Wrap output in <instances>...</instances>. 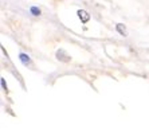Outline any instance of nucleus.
Wrapping results in <instances>:
<instances>
[{
  "label": "nucleus",
  "instance_id": "nucleus-1",
  "mask_svg": "<svg viewBox=\"0 0 149 137\" xmlns=\"http://www.w3.org/2000/svg\"><path fill=\"white\" fill-rule=\"evenodd\" d=\"M56 59L58 61H61V62H65V63H67V62H70L71 61V57H70L69 54H67L63 48H59L58 51H56Z\"/></svg>",
  "mask_w": 149,
  "mask_h": 137
},
{
  "label": "nucleus",
  "instance_id": "nucleus-2",
  "mask_svg": "<svg viewBox=\"0 0 149 137\" xmlns=\"http://www.w3.org/2000/svg\"><path fill=\"white\" fill-rule=\"evenodd\" d=\"M19 58H20L22 63H23L24 66H30L31 68H34V63H32L31 58H30V57H28L27 54H23V52H22V54L19 55Z\"/></svg>",
  "mask_w": 149,
  "mask_h": 137
},
{
  "label": "nucleus",
  "instance_id": "nucleus-3",
  "mask_svg": "<svg viewBox=\"0 0 149 137\" xmlns=\"http://www.w3.org/2000/svg\"><path fill=\"white\" fill-rule=\"evenodd\" d=\"M77 15H78V17L81 19V22H82V23H87V22L90 20V15L87 14L85 10H78Z\"/></svg>",
  "mask_w": 149,
  "mask_h": 137
},
{
  "label": "nucleus",
  "instance_id": "nucleus-4",
  "mask_svg": "<svg viewBox=\"0 0 149 137\" xmlns=\"http://www.w3.org/2000/svg\"><path fill=\"white\" fill-rule=\"evenodd\" d=\"M116 30H117L118 34L122 35V36H128V30H126V27H125V24H122V23L116 24Z\"/></svg>",
  "mask_w": 149,
  "mask_h": 137
},
{
  "label": "nucleus",
  "instance_id": "nucleus-5",
  "mask_svg": "<svg viewBox=\"0 0 149 137\" xmlns=\"http://www.w3.org/2000/svg\"><path fill=\"white\" fill-rule=\"evenodd\" d=\"M32 12H34V14H36V15H40V11L36 10V8H32Z\"/></svg>",
  "mask_w": 149,
  "mask_h": 137
}]
</instances>
